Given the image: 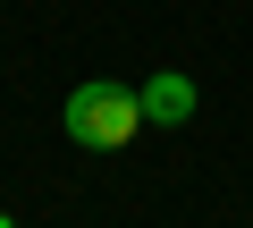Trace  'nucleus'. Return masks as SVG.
<instances>
[{"instance_id":"f257e3e1","label":"nucleus","mask_w":253,"mask_h":228,"mask_svg":"<svg viewBox=\"0 0 253 228\" xmlns=\"http://www.w3.org/2000/svg\"><path fill=\"white\" fill-rule=\"evenodd\" d=\"M135 127H144V93L135 85H76L68 93V136L84 144V152H118V144H135Z\"/></svg>"},{"instance_id":"7ed1b4c3","label":"nucleus","mask_w":253,"mask_h":228,"mask_svg":"<svg viewBox=\"0 0 253 228\" xmlns=\"http://www.w3.org/2000/svg\"><path fill=\"white\" fill-rule=\"evenodd\" d=\"M0 228H17V220H9V211H0Z\"/></svg>"},{"instance_id":"f03ea898","label":"nucleus","mask_w":253,"mask_h":228,"mask_svg":"<svg viewBox=\"0 0 253 228\" xmlns=\"http://www.w3.org/2000/svg\"><path fill=\"white\" fill-rule=\"evenodd\" d=\"M135 93H144L152 127H186L194 119V76H177V68H152V85H135Z\"/></svg>"}]
</instances>
